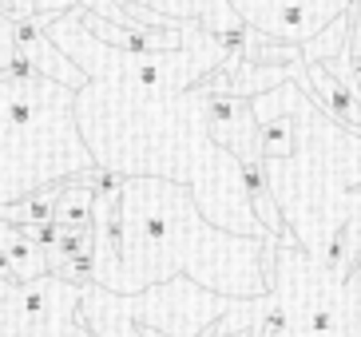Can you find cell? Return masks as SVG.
Returning a JSON list of instances; mask_svg holds the SVG:
<instances>
[{
	"label": "cell",
	"mask_w": 361,
	"mask_h": 337,
	"mask_svg": "<svg viewBox=\"0 0 361 337\" xmlns=\"http://www.w3.org/2000/svg\"><path fill=\"white\" fill-rule=\"evenodd\" d=\"M87 246H96V234H60L56 250L64 254V258H75V254L87 250Z\"/></svg>",
	"instance_id": "8fae6325"
},
{
	"label": "cell",
	"mask_w": 361,
	"mask_h": 337,
	"mask_svg": "<svg viewBox=\"0 0 361 337\" xmlns=\"http://www.w3.org/2000/svg\"><path fill=\"white\" fill-rule=\"evenodd\" d=\"M345 234H350V226H341L334 238H329V250H326V262L338 270V262H341V254H345Z\"/></svg>",
	"instance_id": "9a60e30c"
},
{
	"label": "cell",
	"mask_w": 361,
	"mask_h": 337,
	"mask_svg": "<svg viewBox=\"0 0 361 337\" xmlns=\"http://www.w3.org/2000/svg\"><path fill=\"white\" fill-rule=\"evenodd\" d=\"M0 278H4L8 286H16V290H24V282H28V274H20V270H16V262L4 254V246H0Z\"/></svg>",
	"instance_id": "4fadbf2b"
},
{
	"label": "cell",
	"mask_w": 361,
	"mask_h": 337,
	"mask_svg": "<svg viewBox=\"0 0 361 337\" xmlns=\"http://www.w3.org/2000/svg\"><path fill=\"white\" fill-rule=\"evenodd\" d=\"M4 75H12V80H32V75H40V72H36L32 56L24 52V48H16V52H12V60H8V72H4Z\"/></svg>",
	"instance_id": "30bf717a"
},
{
	"label": "cell",
	"mask_w": 361,
	"mask_h": 337,
	"mask_svg": "<svg viewBox=\"0 0 361 337\" xmlns=\"http://www.w3.org/2000/svg\"><path fill=\"white\" fill-rule=\"evenodd\" d=\"M12 36H16V48H40V20H32V16H16L12 20Z\"/></svg>",
	"instance_id": "3957f363"
},
{
	"label": "cell",
	"mask_w": 361,
	"mask_h": 337,
	"mask_svg": "<svg viewBox=\"0 0 361 337\" xmlns=\"http://www.w3.org/2000/svg\"><path fill=\"white\" fill-rule=\"evenodd\" d=\"M87 337H92V333H87Z\"/></svg>",
	"instance_id": "603a6c76"
},
{
	"label": "cell",
	"mask_w": 361,
	"mask_h": 337,
	"mask_svg": "<svg viewBox=\"0 0 361 337\" xmlns=\"http://www.w3.org/2000/svg\"><path fill=\"white\" fill-rule=\"evenodd\" d=\"M0 246H4V254H8L12 262H24V270L36 266V250H40V246H36L28 234H16V231L4 226V231H0Z\"/></svg>",
	"instance_id": "7a4b0ae2"
},
{
	"label": "cell",
	"mask_w": 361,
	"mask_h": 337,
	"mask_svg": "<svg viewBox=\"0 0 361 337\" xmlns=\"http://www.w3.org/2000/svg\"><path fill=\"white\" fill-rule=\"evenodd\" d=\"M211 36L223 44V48H231V52H243V56H246V40H250V32H246L243 24H238V28H211Z\"/></svg>",
	"instance_id": "52a82bcc"
},
{
	"label": "cell",
	"mask_w": 361,
	"mask_h": 337,
	"mask_svg": "<svg viewBox=\"0 0 361 337\" xmlns=\"http://www.w3.org/2000/svg\"><path fill=\"white\" fill-rule=\"evenodd\" d=\"M243 163V179H246V190H250V199H266V171L258 167L255 159H238Z\"/></svg>",
	"instance_id": "8992f818"
},
{
	"label": "cell",
	"mask_w": 361,
	"mask_h": 337,
	"mask_svg": "<svg viewBox=\"0 0 361 337\" xmlns=\"http://www.w3.org/2000/svg\"><path fill=\"white\" fill-rule=\"evenodd\" d=\"M44 314V294L40 290H28L24 294V317H40Z\"/></svg>",
	"instance_id": "e0dca14e"
},
{
	"label": "cell",
	"mask_w": 361,
	"mask_h": 337,
	"mask_svg": "<svg viewBox=\"0 0 361 337\" xmlns=\"http://www.w3.org/2000/svg\"><path fill=\"white\" fill-rule=\"evenodd\" d=\"M143 234H147V243H167V219L163 214H147L143 219Z\"/></svg>",
	"instance_id": "5bb4252c"
},
{
	"label": "cell",
	"mask_w": 361,
	"mask_h": 337,
	"mask_svg": "<svg viewBox=\"0 0 361 337\" xmlns=\"http://www.w3.org/2000/svg\"><path fill=\"white\" fill-rule=\"evenodd\" d=\"M12 211H20L28 222H52L56 219V207L48 199H28V202H20V207H12Z\"/></svg>",
	"instance_id": "9c48e42d"
},
{
	"label": "cell",
	"mask_w": 361,
	"mask_h": 337,
	"mask_svg": "<svg viewBox=\"0 0 361 337\" xmlns=\"http://www.w3.org/2000/svg\"><path fill=\"white\" fill-rule=\"evenodd\" d=\"M338 329V317H334V310L329 306H314L310 310V333L314 337H329Z\"/></svg>",
	"instance_id": "ba28073f"
},
{
	"label": "cell",
	"mask_w": 361,
	"mask_h": 337,
	"mask_svg": "<svg viewBox=\"0 0 361 337\" xmlns=\"http://www.w3.org/2000/svg\"><path fill=\"white\" fill-rule=\"evenodd\" d=\"M243 111V99H211V119L214 123H231Z\"/></svg>",
	"instance_id": "7c38bea8"
},
{
	"label": "cell",
	"mask_w": 361,
	"mask_h": 337,
	"mask_svg": "<svg viewBox=\"0 0 361 337\" xmlns=\"http://www.w3.org/2000/svg\"><path fill=\"white\" fill-rule=\"evenodd\" d=\"M28 8H32V0H16V16H28Z\"/></svg>",
	"instance_id": "44dd1931"
},
{
	"label": "cell",
	"mask_w": 361,
	"mask_h": 337,
	"mask_svg": "<svg viewBox=\"0 0 361 337\" xmlns=\"http://www.w3.org/2000/svg\"><path fill=\"white\" fill-rule=\"evenodd\" d=\"M28 116H32L28 104H12V119H16V123H28Z\"/></svg>",
	"instance_id": "d6986e66"
},
{
	"label": "cell",
	"mask_w": 361,
	"mask_h": 337,
	"mask_svg": "<svg viewBox=\"0 0 361 337\" xmlns=\"http://www.w3.org/2000/svg\"><path fill=\"white\" fill-rule=\"evenodd\" d=\"M353 190H357V195H361V183H357V187H353Z\"/></svg>",
	"instance_id": "7402d4cb"
},
{
	"label": "cell",
	"mask_w": 361,
	"mask_h": 337,
	"mask_svg": "<svg viewBox=\"0 0 361 337\" xmlns=\"http://www.w3.org/2000/svg\"><path fill=\"white\" fill-rule=\"evenodd\" d=\"M290 131H294V123H262V139H258L262 155H282V159H286L290 151H294Z\"/></svg>",
	"instance_id": "6da1fadb"
},
{
	"label": "cell",
	"mask_w": 361,
	"mask_h": 337,
	"mask_svg": "<svg viewBox=\"0 0 361 337\" xmlns=\"http://www.w3.org/2000/svg\"><path fill=\"white\" fill-rule=\"evenodd\" d=\"M104 234H107V243H111V250H116V258H123V211H119V199L107 207Z\"/></svg>",
	"instance_id": "277c9868"
},
{
	"label": "cell",
	"mask_w": 361,
	"mask_h": 337,
	"mask_svg": "<svg viewBox=\"0 0 361 337\" xmlns=\"http://www.w3.org/2000/svg\"><path fill=\"white\" fill-rule=\"evenodd\" d=\"M119 187H123V179H119V175H111V171H99V175H92V199L116 202V199H119Z\"/></svg>",
	"instance_id": "5b68a950"
},
{
	"label": "cell",
	"mask_w": 361,
	"mask_h": 337,
	"mask_svg": "<svg viewBox=\"0 0 361 337\" xmlns=\"http://www.w3.org/2000/svg\"><path fill=\"white\" fill-rule=\"evenodd\" d=\"M92 262H96V246H87V250L75 254V258H72V270H75L80 278H87V274H92Z\"/></svg>",
	"instance_id": "2e32d148"
},
{
	"label": "cell",
	"mask_w": 361,
	"mask_h": 337,
	"mask_svg": "<svg viewBox=\"0 0 361 337\" xmlns=\"http://www.w3.org/2000/svg\"><path fill=\"white\" fill-rule=\"evenodd\" d=\"M139 84H159V72L155 68H139Z\"/></svg>",
	"instance_id": "ffe728a7"
},
{
	"label": "cell",
	"mask_w": 361,
	"mask_h": 337,
	"mask_svg": "<svg viewBox=\"0 0 361 337\" xmlns=\"http://www.w3.org/2000/svg\"><path fill=\"white\" fill-rule=\"evenodd\" d=\"M135 329H139V337H167V333H163L159 326H147L143 317H135Z\"/></svg>",
	"instance_id": "ac0fdd59"
}]
</instances>
